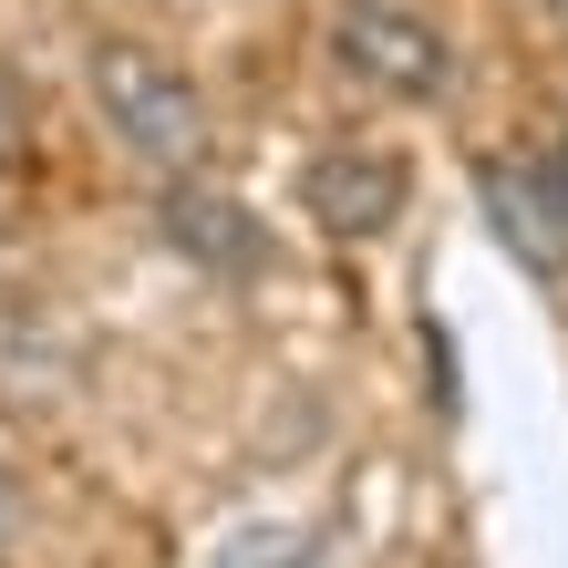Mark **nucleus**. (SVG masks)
<instances>
[{
    "label": "nucleus",
    "mask_w": 568,
    "mask_h": 568,
    "mask_svg": "<svg viewBox=\"0 0 568 568\" xmlns=\"http://www.w3.org/2000/svg\"><path fill=\"white\" fill-rule=\"evenodd\" d=\"M548 11H558V21H568V0H548Z\"/></svg>",
    "instance_id": "nucleus-8"
},
{
    "label": "nucleus",
    "mask_w": 568,
    "mask_h": 568,
    "mask_svg": "<svg viewBox=\"0 0 568 568\" xmlns=\"http://www.w3.org/2000/svg\"><path fill=\"white\" fill-rule=\"evenodd\" d=\"M21 145H31V93H21L11 62H0V165H21Z\"/></svg>",
    "instance_id": "nucleus-7"
},
{
    "label": "nucleus",
    "mask_w": 568,
    "mask_h": 568,
    "mask_svg": "<svg viewBox=\"0 0 568 568\" xmlns=\"http://www.w3.org/2000/svg\"><path fill=\"white\" fill-rule=\"evenodd\" d=\"M93 114L114 124V145L155 165V176H196L207 165V104L165 52L145 42H93Z\"/></svg>",
    "instance_id": "nucleus-1"
},
{
    "label": "nucleus",
    "mask_w": 568,
    "mask_h": 568,
    "mask_svg": "<svg viewBox=\"0 0 568 568\" xmlns=\"http://www.w3.org/2000/svg\"><path fill=\"white\" fill-rule=\"evenodd\" d=\"M476 196L538 280H568V155H486Z\"/></svg>",
    "instance_id": "nucleus-3"
},
{
    "label": "nucleus",
    "mask_w": 568,
    "mask_h": 568,
    "mask_svg": "<svg viewBox=\"0 0 568 568\" xmlns=\"http://www.w3.org/2000/svg\"><path fill=\"white\" fill-rule=\"evenodd\" d=\"M300 207H311V227H331V239H383V227L404 217V165L383 145H321L300 165Z\"/></svg>",
    "instance_id": "nucleus-4"
},
{
    "label": "nucleus",
    "mask_w": 568,
    "mask_h": 568,
    "mask_svg": "<svg viewBox=\"0 0 568 568\" xmlns=\"http://www.w3.org/2000/svg\"><path fill=\"white\" fill-rule=\"evenodd\" d=\"M165 239H176L196 270H227V280H248L258 258H270L258 217L239 207V196H207V186H165Z\"/></svg>",
    "instance_id": "nucleus-5"
},
{
    "label": "nucleus",
    "mask_w": 568,
    "mask_h": 568,
    "mask_svg": "<svg viewBox=\"0 0 568 568\" xmlns=\"http://www.w3.org/2000/svg\"><path fill=\"white\" fill-rule=\"evenodd\" d=\"M331 52H342L352 83L393 93V104H445L455 93V42L434 21H414L404 0H352V11L331 21Z\"/></svg>",
    "instance_id": "nucleus-2"
},
{
    "label": "nucleus",
    "mask_w": 568,
    "mask_h": 568,
    "mask_svg": "<svg viewBox=\"0 0 568 568\" xmlns=\"http://www.w3.org/2000/svg\"><path fill=\"white\" fill-rule=\"evenodd\" d=\"M217 568H321V558H311V538H290V527H239Z\"/></svg>",
    "instance_id": "nucleus-6"
}]
</instances>
